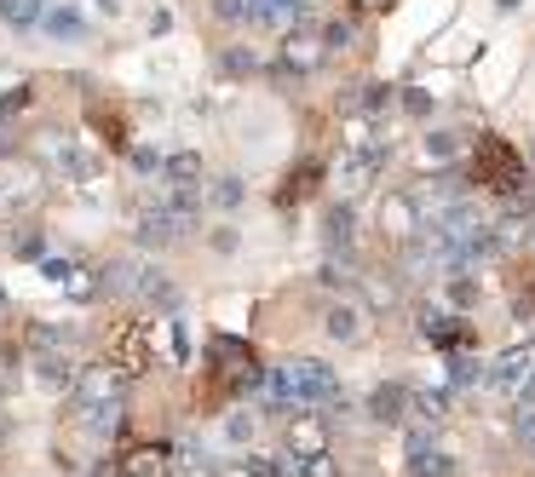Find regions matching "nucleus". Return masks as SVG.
<instances>
[{
  "instance_id": "nucleus-33",
  "label": "nucleus",
  "mask_w": 535,
  "mask_h": 477,
  "mask_svg": "<svg viewBox=\"0 0 535 477\" xmlns=\"http://www.w3.org/2000/svg\"><path fill=\"white\" fill-rule=\"evenodd\" d=\"M426 150H432V156H455V150H461V133H426Z\"/></svg>"
},
{
  "instance_id": "nucleus-18",
  "label": "nucleus",
  "mask_w": 535,
  "mask_h": 477,
  "mask_svg": "<svg viewBox=\"0 0 535 477\" xmlns=\"http://www.w3.org/2000/svg\"><path fill=\"white\" fill-rule=\"evenodd\" d=\"M328 248H334V259H346L351 253V242H357V225H351V207H334V213H328Z\"/></svg>"
},
{
  "instance_id": "nucleus-11",
  "label": "nucleus",
  "mask_w": 535,
  "mask_h": 477,
  "mask_svg": "<svg viewBox=\"0 0 535 477\" xmlns=\"http://www.w3.org/2000/svg\"><path fill=\"white\" fill-rule=\"evenodd\" d=\"M409 477H455V455H443L438 443H426V432H415V449H409Z\"/></svg>"
},
{
  "instance_id": "nucleus-14",
  "label": "nucleus",
  "mask_w": 535,
  "mask_h": 477,
  "mask_svg": "<svg viewBox=\"0 0 535 477\" xmlns=\"http://www.w3.org/2000/svg\"><path fill=\"white\" fill-rule=\"evenodd\" d=\"M409 403H415V391H403V386H380L369 397V414L380 420V426H397L403 414H409Z\"/></svg>"
},
{
  "instance_id": "nucleus-30",
  "label": "nucleus",
  "mask_w": 535,
  "mask_h": 477,
  "mask_svg": "<svg viewBox=\"0 0 535 477\" xmlns=\"http://www.w3.org/2000/svg\"><path fill=\"white\" fill-rule=\"evenodd\" d=\"M351 35H357V23L340 18V23H328V29H323V46H328V52H340V46H351Z\"/></svg>"
},
{
  "instance_id": "nucleus-39",
  "label": "nucleus",
  "mask_w": 535,
  "mask_h": 477,
  "mask_svg": "<svg viewBox=\"0 0 535 477\" xmlns=\"http://www.w3.org/2000/svg\"><path fill=\"white\" fill-rule=\"evenodd\" d=\"M41 271H47L52 282H70V271H75V265H64V259H47V265H41Z\"/></svg>"
},
{
  "instance_id": "nucleus-3",
  "label": "nucleus",
  "mask_w": 535,
  "mask_h": 477,
  "mask_svg": "<svg viewBox=\"0 0 535 477\" xmlns=\"http://www.w3.org/2000/svg\"><path fill=\"white\" fill-rule=\"evenodd\" d=\"M282 374H288L300 409H346V391H340V380H334V368L328 363H317V357H294V363H282Z\"/></svg>"
},
{
  "instance_id": "nucleus-36",
  "label": "nucleus",
  "mask_w": 535,
  "mask_h": 477,
  "mask_svg": "<svg viewBox=\"0 0 535 477\" xmlns=\"http://www.w3.org/2000/svg\"><path fill=\"white\" fill-rule=\"evenodd\" d=\"M518 443H524V455L535 460V414H518Z\"/></svg>"
},
{
  "instance_id": "nucleus-23",
  "label": "nucleus",
  "mask_w": 535,
  "mask_h": 477,
  "mask_svg": "<svg viewBox=\"0 0 535 477\" xmlns=\"http://www.w3.org/2000/svg\"><path fill=\"white\" fill-rule=\"evenodd\" d=\"M288 179H294V184L282 190V202L294 207V202H300V196H305V190H317V184H323V167H317V161H300V167H294Z\"/></svg>"
},
{
  "instance_id": "nucleus-37",
  "label": "nucleus",
  "mask_w": 535,
  "mask_h": 477,
  "mask_svg": "<svg viewBox=\"0 0 535 477\" xmlns=\"http://www.w3.org/2000/svg\"><path fill=\"white\" fill-rule=\"evenodd\" d=\"M225 75H248V69H254V58H248V52H225Z\"/></svg>"
},
{
  "instance_id": "nucleus-9",
  "label": "nucleus",
  "mask_w": 535,
  "mask_h": 477,
  "mask_svg": "<svg viewBox=\"0 0 535 477\" xmlns=\"http://www.w3.org/2000/svg\"><path fill=\"white\" fill-rule=\"evenodd\" d=\"M380 225H386V236H397V242H415V236H420V207H415V196H386V207H380Z\"/></svg>"
},
{
  "instance_id": "nucleus-17",
  "label": "nucleus",
  "mask_w": 535,
  "mask_h": 477,
  "mask_svg": "<svg viewBox=\"0 0 535 477\" xmlns=\"http://www.w3.org/2000/svg\"><path fill=\"white\" fill-rule=\"evenodd\" d=\"M300 12V0H248V18L265 23V29H288Z\"/></svg>"
},
{
  "instance_id": "nucleus-28",
  "label": "nucleus",
  "mask_w": 535,
  "mask_h": 477,
  "mask_svg": "<svg viewBox=\"0 0 535 477\" xmlns=\"http://www.w3.org/2000/svg\"><path fill=\"white\" fill-rule=\"evenodd\" d=\"M12 248L24 253V259H41V253H47V236H41V225L18 230V242H12Z\"/></svg>"
},
{
  "instance_id": "nucleus-29",
  "label": "nucleus",
  "mask_w": 535,
  "mask_h": 477,
  "mask_svg": "<svg viewBox=\"0 0 535 477\" xmlns=\"http://www.w3.org/2000/svg\"><path fill=\"white\" fill-rule=\"evenodd\" d=\"M254 432H259L254 414H231V420H225V437H231V443H254Z\"/></svg>"
},
{
  "instance_id": "nucleus-20",
  "label": "nucleus",
  "mask_w": 535,
  "mask_h": 477,
  "mask_svg": "<svg viewBox=\"0 0 535 477\" xmlns=\"http://www.w3.org/2000/svg\"><path fill=\"white\" fill-rule=\"evenodd\" d=\"M0 18L12 23V29H35V23L47 18V0H0Z\"/></svg>"
},
{
  "instance_id": "nucleus-21",
  "label": "nucleus",
  "mask_w": 535,
  "mask_h": 477,
  "mask_svg": "<svg viewBox=\"0 0 535 477\" xmlns=\"http://www.w3.org/2000/svg\"><path fill=\"white\" fill-rule=\"evenodd\" d=\"M29 345H35V351H47V357H70L75 334H70V328H29Z\"/></svg>"
},
{
  "instance_id": "nucleus-42",
  "label": "nucleus",
  "mask_w": 535,
  "mask_h": 477,
  "mask_svg": "<svg viewBox=\"0 0 535 477\" xmlns=\"http://www.w3.org/2000/svg\"><path fill=\"white\" fill-rule=\"evenodd\" d=\"M300 6H305V0H300ZM311 6H317V0H311Z\"/></svg>"
},
{
  "instance_id": "nucleus-5",
  "label": "nucleus",
  "mask_w": 535,
  "mask_h": 477,
  "mask_svg": "<svg viewBox=\"0 0 535 477\" xmlns=\"http://www.w3.org/2000/svg\"><path fill=\"white\" fill-rule=\"evenodd\" d=\"M190 230H196V213H185V207H144L139 225H133V236H139L144 248H167V242H185Z\"/></svg>"
},
{
  "instance_id": "nucleus-16",
  "label": "nucleus",
  "mask_w": 535,
  "mask_h": 477,
  "mask_svg": "<svg viewBox=\"0 0 535 477\" xmlns=\"http://www.w3.org/2000/svg\"><path fill=\"white\" fill-rule=\"evenodd\" d=\"M81 426L93 437H116L127 426V403H104V409H81Z\"/></svg>"
},
{
  "instance_id": "nucleus-22",
  "label": "nucleus",
  "mask_w": 535,
  "mask_h": 477,
  "mask_svg": "<svg viewBox=\"0 0 535 477\" xmlns=\"http://www.w3.org/2000/svg\"><path fill=\"white\" fill-rule=\"evenodd\" d=\"M41 23H47V35H64V41L87 29V18H81L75 6H47V18H41Z\"/></svg>"
},
{
  "instance_id": "nucleus-40",
  "label": "nucleus",
  "mask_w": 535,
  "mask_h": 477,
  "mask_svg": "<svg viewBox=\"0 0 535 477\" xmlns=\"http://www.w3.org/2000/svg\"><path fill=\"white\" fill-rule=\"evenodd\" d=\"M403 104H409L415 115H426V110H432V98H426V92H403Z\"/></svg>"
},
{
  "instance_id": "nucleus-19",
  "label": "nucleus",
  "mask_w": 535,
  "mask_h": 477,
  "mask_svg": "<svg viewBox=\"0 0 535 477\" xmlns=\"http://www.w3.org/2000/svg\"><path fill=\"white\" fill-rule=\"evenodd\" d=\"M328 334H334V340H363V305H334V311H328Z\"/></svg>"
},
{
  "instance_id": "nucleus-12",
  "label": "nucleus",
  "mask_w": 535,
  "mask_h": 477,
  "mask_svg": "<svg viewBox=\"0 0 535 477\" xmlns=\"http://www.w3.org/2000/svg\"><path fill=\"white\" fill-rule=\"evenodd\" d=\"M323 449H328L323 420H311V414H294V420H288V455L311 460V455H323Z\"/></svg>"
},
{
  "instance_id": "nucleus-7",
  "label": "nucleus",
  "mask_w": 535,
  "mask_h": 477,
  "mask_svg": "<svg viewBox=\"0 0 535 477\" xmlns=\"http://www.w3.org/2000/svg\"><path fill=\"white\" fill-rule=\"evenodd\" d=\"M121 466H127V477H173L179 472V455L167 443H139V449L121 455Z\"/></svg>"
},
{
  "instance_id": "nucleus-34",
  "label": "nucleus",
  "mask_w": 535,
  "mask_h": 477,
  "mask_svg": "<svg viewBox=\"0 0 535 477\" xmlns=\"http://www.w3.org/2000/svg\"><path fill=\"white\" fill-rule=\"evenodd\" d=\"M213 18H219V23H236V18H248V0H213Z\"/></svg>"
},
{
  "instance_id": "nucleus-25",
  "label": "nucleus",
  "mask_w": 535,
  "mask_h": 477,
  "mask_svg": "<svg viewBox=\"0 0 535 477\" xmlns=\"http://www.w3.org/2000/svg\"><path fill=\"white\" fill-rule=\"evenodd\" d=\"M415 414L432 426V420H443V414H449V397H443V391H415Z\"/></svg>"
},
{
  "instance_id": "nucleus-31",
  "label": "nucleus",
  "mask_w": 535,
  "mask_h": 477,
  "mask_svg": "<svg viewBox=\"0 0 535 477\" xmlns=\"http://www.w3.org/2000/svg\"><path fill=\"white\" fill-rule=\"evenodd\" d=\"M208 202H213V207H236V202H242V184H236V179L208 184Z\"/></svg>"
},
{
  "instance_id": "nucleus-13",
  "label": "nucleus",
  "mask_w": 535,
  "mask_h": 477,
  "mask_svg": "<svg viewBox=\"0 0 535 477\" xmlns=\"http://www.w3.org/2000/svg\"><path fill=\"white\" fill-rule=\"evenodd\" d=\"M47 150L58 156V167H64L70 179H98V156H87V150H81V144H70L64 133H52Z\"/></svg>"
},
{
  "instance_id": "nucleus-2",
  "label": "nucleus",
  "mask_w": 535,
  "mask_h": 477,
  "mask_svg": "<svg viewBox=\"0 0 535 477\" xmlns=\"http://www.w3.org/2000/svg\"><path fill=\"white\" fill-rule=\"evenodd\" d=\"M472 179L489 184V190H495V196H507V202L530 190V179H524V156L512 150L507 138H495V133L478 138V150H472Z\"/></svg>"
},
{
  "instance_id": "nucleus-35",
  "label": "nucleus",
  "mask_w": 535,
  "mask_h": 477,
  "mask_svg": "<svg viewBox=\"0 0 535 477\" xmlns=\"http://www.w3.org/2000/svg\"><path fill=\"white\" fill-rule=\"evenodd\" d=\"M300 477H334V460H328V455H311V460H300Z\"/></svg>"
},
{
  "instance_id": "nucleus-27",
  "label": "nucleus",
  "mask_w": 535,
  "mask_h": 477,
  "mask_svg": "<svg viewBox=\"0 0 535 477\" xmlns=\"http://www.w3.org/2000/svg\"><path fill=\"white\" fill-rule=\"evenodd\" d=\"M449 380H455V386H478V380H484V368L472 363V357H449Z\"/></svg>"
},
{
  "instance_id": "nucleus-10",
  "label": "nucleus",
  "mask_w": 535,
  "mask_h": 477,
  "mask_svg": "<svg viewBox=\"0 0 535 477\" xmlns=\"http://www.w3.org/2000/svg\"><path fill=\"white\" fill-rule=\"evenodd\" d=\"M323 52L328 46L311 35V29H294L288 35V46H282V75H305L311 64H323Z\"/></svg>"
},
{
  "instance_id": "nucleus-32",
  "label": "nucleus",
  "mask_w": 535,
  "mask_h": 477,
  "mask_svg": "<svg viewBox=\"0 0 535 477\" xmlns=\"http://www.w3.org/2000/svg\"><path fill=\"white\" fill-rule=\"evenodd\" d=\"M29 98H35V87H12V92H6V98H0V127H6V121H12V115L24 110Z\"/></svg>"
},
{
  "instance_id": "nucleus-38",
  "label": "nucleus",
  "mask_w": 535,
  "mask_h": 477,
  "mask_svg": "<svg viewBox=\"0 0 535 477\" xmlns=\"http://www.w3.org/2000/svg\"><path fill=\"white\" fill-rule=\"evenodd\" d=\"M133 167H139V173H156V167H162V156H156V150H133Z\"/></svg>"
},
{
  "instance_id": "nucleus-15",
  "label": "nucleus",
  "mask_w": 535,
  "mask_h": 477,
  "mask_svg": "<svg viewBox=\"0 0 535 477\" xmlns=\"http://www.w3.org/2000/svg\"><path fill=\"white\" fill-rule=\"evenodd\" d=\"M162 179H167V190H196V184H202V156H196V150L167 156L162 161Z\"/></svg>"
},
{
  "instance_id": "nucleus-8",
  "label": "nucleus",
  "mask_w": 535,
  "mask_h": 477,
  "mask_svg": "<svg viewBox=\"0 0 535 477\" xmlns=\"http://www.w3.org/2000/svg\"><path fill=\"white\" fill-rule=\"evenodd\" d=\"M484 380L495 391H524L535 380V363H530V351H507V357H495V368H484Z\"/></svg>"
},
{
  "instance_id": "nucleus-41",
  "label": "nucleus",
  "mask_w": 535,
  "mask_h": 477,
  "mask_svg": "<svg viewBox=\"0 0 535 477\" xmlns=\"http://www.w3.org/2000/svg\"><path fill=\"white\" fill-rule=\"evenodd\" d=\"M173 357H179V363L190 357V340H185V328H179V322H173Z\"/></svg>"
},
{
  "instance_id": "nucleus-6",
  "label": "nucleus",
  "mask_w": 535,
  "mask_h": 477,
  "mask_svg": "<svg viewBox=\"0 0 535 477\" xmlns=\"http://www.w3.org/2000/svg\"><path fill=\"white\" fill-rule=\"evenodd\" d=\"M110 363L121 368V374H127V380H133V374H139L144 363H150V340H144V322L133 317V322H121L116 334H110Z\"/></svg>"
},
{
  "instance_id": "nucleus-26",
  "label": "nucleus",
  "mask_w": 535,
  "mask_h": 477,
  "mask_svg": "<svg viewBox=\"0 0 535 477\" xmlns=\"http://www.w3.org/2000/svg\"><path fill=\"white\" fill-rule=\"evenodd\" d=\"M93 121L104 127V138H110V150H127V121H121L116 110H98Z\"/></svg>"
},
{
  "instance_id": "nucleus-4",
  "label": "nucleus",
  "mask_w": 535,
  "mask_h": 477,
  "mask_svg": "<svg viewBox=\"0 0 535 477\" xmlns=\"http://www.w3.org/2000/svg\"><path fill=\"white\" fill-rule=\"evenodd\" d=\"M104 403H127V374L116 363H93L75 374V409H104Z\"/></svg>"
},
{
  "instance_id": "nucleus-1",
  "label": "nucleus",
  "mask_w": 535,
  "mask_h": 477,
  "mask_svg": "<svg viewBox=\"0 0 535 477\" xmlns=\"http://www.w3.org/2000/svg\"><path fill=\"white\" fill-rule=\"evenodd\" d=\"M104 288H110V294L139 299V305H150V311H179V282H173L167 271H156V265H139V259L110 265Z\"/></svg>"
},
{
  "instance_id": "nucleus-24",
  "label": "nucleus",
  "mask_w": 535,
  "mask_h": 477,
  "mask_svg": "<svg viewBox=\"0 0 535 477\" xmlns=\"http://www.w3.org/2000/svg\"><path fill=\"white\" fill-rule=\"evenodd\" d=\"M35 374H41L47 386H75V374H70V357H47V351H35Z\"/></svg>"
}]
</instances>
